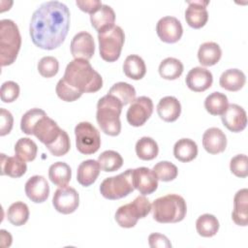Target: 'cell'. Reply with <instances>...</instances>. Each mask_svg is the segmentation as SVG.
Instances as JSON below:
<instances>
[{"label": "cell", "instance_id": "cell-28", "mask_svg": "<svg viewBox=\"0 0 248 248\" xmlns=\"http://www.w3.org/2000/svg\"><path fill=\"white\" fill-rule=\"evenodd\" d=\"M173 155L182 163L191 162L198 155V145L191 139H180L173 145Z\"/></svg>", "mask_w": 248, "mask_h": 248}, {"label": "cell", "instance_id": "cell-29", "mask_svg": "<svg viewBox=\"0 0 248 248\" xmlns=\"http://www.w3.org/2000/svg\"><path fill=\"white\" fill-rule=\"evenodd\" d=\"M123 72L131 79H141L146 74V66L143 59L137 55L131 54L126 57L123 63Z\"/></svg>", "mask_w": 248, "mask_h": 248}, {"label": "cell", "instance_id": "cell-17", "mask_svg": "<svg viewBox=\"0 0 248 248\" xmlns=\"http://www.w3.org/2000/svg\"><path fill=\"white\" fill-rule=\"evenodd\" d=\"M133 181L135 189L143 196L152 194L158 188V178L153 170L146 167L133 169Z\"/></svg>", "mask_w": 248, "mask_h": 248}, {"label": "cell", "instance_id": "cell-8", "mask_svg": "<svg viewBox=\"0 0 248 248\" xmlns=\"http://www.w3.org/2000/svg\"><path fill=\"white\" fill-rule=\"evenodd\" d=\"M125 41L123 29L114 25L110 29L98 34L100 56L107 62L116 61L121 54Z\"/></svg>", "mask_w": 248, "mask_h": 248}, {"label": "cell", "instance_id": "cell-11", "mask_svg": "<svg viewBox=\"0 0 248 248\" xmlns=\"http://www.w3.org/2000/svg\"><path fill=\"white\" fill-rule=\"evenodd\" d=\"M153 108V102L149 97L140 96L136 98L131 103L126 113L128 123L134 127L142 126L151 116Z\"/></svg>", "mask_w": 248, "mask_h": 248}, {"label": "cell", "instance_id": "cell-4", "mask_svg": "<svg viewBox=\"0 0 248 248\" xmlns=\"http://www.w3.org/2000/svg\"><path fill=\"white\" fill-rule=\"evenodd\" d=\"M153 219L161 224H172L182 221L187 212V204L183 197L168 194L156 199L151 204Z\"/></svg>", "mask_w": 248, "mask_h": 248}, {"label": "cell", "instance_id": "cell-32", "mask_svg": "<svg viewBox=\"0 0 248 248\" xmlns=\"http://www.w3.org/2000/svg\"><path fill=\"white\" fill-rule=\"evenodd\" d=\"M183 69V64L179 59L174 57H167L160 63L158 71L161 78L173 80L182 75Z\"/></svg>", "mask_w": 248, "mask_h": 248}, {"label": "cell", "instance_id": "cell-12", "mask_svg": "<svg viewBox=\"0 0 248 248\" xmlns=\"http://www.w3.org/2000/svg\"><path fill=\"white\" fill-rule=\"evenodd\" d=\"M52 204L56 211L62 214L75 212L79 204V195L76 189L70 186L59 187L53 195Z\"/></svg>", "mask_w": 248, "mask_h": 248}, {"label": "cell", "instance_id": "cell-10", "mask_svg": "<svg viewBox=\"0 0 248 248\" xmlns=\"http://www.w3.org/2000/svg\"><path fill=\"white\" fill-rule=\"evenodd\" d=\"M63 130L58 124L47 116L46 113L36 122L32 129V135H34L46 148L50 147L61 136Z\"/></svg>", "mask_w": 248, "mask_h": 248}, {"label": "cell", "instance_id": "cell-22", "mask_svg": "<svg viewBox=\"0 0 248 248\" xmlns=\"http://www.w3.org/2000/svg\"><path fill=\"white\" fill-rule=\"evenodd\" d=\"M232 219L237 226L248 225V190L246 188L238 190L234 195Z\"/></svg>", "mask_w": 248, "mask_h": 248}, {"label": "cell", "instance_id": "cell-24", "mask_svg": "<svg viewBox=\"0 0 248 248\" xmlns=\"http://www.w3.org/2000/svg\"><path fill=\"white\" fill-rule=\"evenodd\" d=\"M100 170L101 167L98 161L93 159L82 161L78 167L77 180L81 186L88 187L96 181L100 174Z\"/></svg>", "mask_w": 248, "mask_h": 248}, {"label": "cell", "instance_id": "cell-23", "mask_svg": "<svg viewBox=\"0 0 248 248\" xmlns=\"http://www.w3.org/2000/svg\"><path fill=\"white\" fill-rule=\"evenodd\" d=\"M159 117L166 122H173L181 113V104L174 96H166L160 99L157 105Z\"/></svg>", "mask_w": 248, "mask_h": 248}, {"label": "cell", "instance_id": "cell-1", "mask_svg": "<svg viewBox=\"0 0 248 248\" xmlns=\"http://www.w3.org/2000/svg\"><path fill=\"white\" fill-rule=\"evenodd\" d=\"M69 28V8L60 1H46L34 11L29 34L36 46L52 50L63 44Z\"/></svg>", "mask_w": 248, "mask_h": 248}, {"label": "cell", "instance_id": "cell-39", "mask_svg": "<svg viewBox=\"0 0 248 248\" xmlns=\"http://www.w3.org/2000/svg\"><path fill=\"white\" fill-rule=\"evenodd\" d=\"M158 180L169 182L176 178L178 174L177 167L169 161H160L152 169Z\"/></svg>", "mask_w": 248, "mask_h": 248}, {"label": "cell", "instance_id": "cell-26", "mask_svg": "<svg viewBox=\"0 0 248 248\" xmlns=\"http://www.w3.org/2000/svg\"><path fill=\"white\" fill-rule=\"evenodd\" d=\"M245 74L239 69H228L222 73L219 78L220 86L232 92L240 90L245 85Z\"/></svg>", "mask_w": 248, "mask_h": 248}, {"label": "cell", "instance_id": "cell-35", "mask_svg": "<svg viewBox=\"0 0 248 248\" xmlns=\"http://www.w3.org/2000/svg\"><path fill=\"white\" fill-rule=\"evenodd\" d=\"M28 205L23 202H16L12 203L7 211L8 221L16 227L24 225L29 219Z\"/></svg>", "mask_w": 248, "mask_h": 248}, {"label": "cell", "instance_id": "cell-47", "mask_svg": "<svg viewBox=\"0 0 248 248\" xmlns=\"http://www.w3.org/2000/svg\"><path fill=\"white\" fill-rule=\"evenodd\" d=\"M148 243L151 248H170L171 243L169 238L159 232H152L148 236Z\"/></svg>", "mask_w": 248, "mask_h": 248}, {"label": "cell", "instance_id": "cell-41", "mask_svg": "<svg viewBox=\"0 0 248 248\" xmlns=\"http://www.w3.org/2000/svg\"><path fill=\"white\" fill-rule=\"evenodd\" d=\"M38 72L44 78L54 77L59 70V62L53 56H44L38 63Z\"/></svg>", "mask_w": 248, "mask_h": 248}, {"label": "cell", "instance_id": "cell-6", "mask_svg": "<svg viewBox=\"0 0 248 248\" xmlns=\"http://www.w3.org/2000/svg\"><path fill=\"white\" fill-rule=\"evenodd\" d=\"M150 211L151 203L149 200L141 195L138 196L132 202L118 207L114 219L121 228L130 229L137 225L139 219L146 217Z\"/></svg>", "mask_w": 248, "mask_h": 248}, {"label": "cell", "instance_id": "cell-18", "mask_svg": "<svg viewBox=\"0 0 248 248\" xmlns=\"http://www.w3.org/2000/svg\"><path fill=\"white\" fill-rule=\"evenodd\" d=\"M25 194L27 198L35 202L42 203L49 196V185L43 175H33L25 183Z\"/></svg>", "mask_w": 248, "mask_h": 248}, {"label": "cell", "instance_id": "cell-36", "mask_svg": "<svg viewBox=\"0 0 248 248\" xmlns=\"http://www.w3.org/2000/svg\"><path fill=\"white\" fill-rule=\"evenodd\" d=\"M38 152V146L34 140L29 138H20L15 144V154L25 162L35 160Z\"/></svg>", "mask_w": 248, "mask_h": 248}, {"label": "cell", "instance_id": "cell-5", "mask_svg": "<svg viewBox=\"0 0 248 248\" xmlns=\"http://www.w3.org/2000/svg\"><path fill=\"white\" fill-rule=\"evenodd\" d=\"M21 46V36L16 23L8 18L0 20V62L1 66L13 64Z\"/></svg>", "mask_w": 248, "mask_h": 248}, {"label": "cell", "instance_id": "cell-21", "mask_svg": "<svg viewBox=\"0 0 248 248\" xmlns=\"http://www.w3.org/2000/svg\"><path fill=\"white\" fill-rule=\"evenodd\" d=\"M90 22L98 34L103 33L115 25V13L110 6L102 4L96 12L90 15Z\"/></svg>", "mask_w": 248, "mask_h": 248}, {"label": "cell", "instance_id": "cell-48", "mask_svg": "<svg viewBox=\"0 0 248 248\" xmlns=\"http://www.w3.org/2000/svg\"><path fill=\"white\" fill-rule=\"evenodd\" d=\"M76 4L82 12L91 15L96 12L103 3L100 0H77Z\"/></svg>", "mask_w": 248, "mask_h": 248}, {"label": "cell", "instance_id": "cell-13", "mask_svg": "<svg viewBox=\"0 0 248 248\" xmlns=\"http://www.w3.org/2000/svg\"><path fill=\"white\" fill-rule=\"evenodd\" d=\"M156 32L161 41L168 44H173L181 39L183 28L178 18L166 16L158 20L156 24Z\"/></svg>", "mask_w": 248, "mask_h": 248}, {"label": "cell", "instance_id": "cell-40", "mask_svg": "<svg viewBox=\"0 0 248 248\" xmlns=\"http://www.w3.org/2000/svg\"><path fill=\"white\" fill-rule=\"evenodd\" d=\"M45 114H46V111L41 108H34L27 110L22 115L21 120H20L21 131L26 135H32V129H33L34 125L39 120V118Z\"/></svg>", "mask_w": 248, "mask_h": 248}, {"label": "cell", "instance_id": "cell-27", "mask_svg": "<svg viewBox=\"0 0 248 248\" xmlns=\"http://www.w3.org/2000/svg\"><path fill=\"white\" fill-rule=\"evenodd\" d=\"M222 56V49L215 42H205L202 44L198 50L199 62L205 67H210L219 62Z\"/></svg>", "mask_w": 248, "mask_h": 248}, {"label": "cell", "instance_id": "cell-42", "mask_svg": "<svg viewBox=\"0 0 248 248\" xmlns=\"http://www.w3.org/2000/svg\"><path fill=\"white\" fill-rule=\"evenodd\" d=\"M230 170L232 173L240 178L248 176V159L245 154H237L231 159Z\"/></svg>", "mask_w": 248, "mask_h": 248}, {"label": "cell", "instance_id": "cell-33", "mask_svg": "<svg viewBox=\"0 0 248 248\" xmlns=\"http://www.w3.org/2000/svg\"><path fill=\"white\" fill-rule=\"evenodd\" d=\"M136 154L143 161H150L157 157L159 153L158 143L150 137H142L136 142Z\"/></svg>", "mask_w": 248, "mask_h": 248}, {"label": "cell", "instance_id": "cell-15", "mask_svg": "<svg viewBox=\"0 0 248 248\" xmlns=\"http://www.w3.org/2000/svg\"><path fill=\"white\" fill-rule=\"evenodd\" d=\"M223 125L233 133L243 131L247 126V114L245 109L237 104H230L221 115Z\"/></svg>", "mask_w": 248, "mask_h": 248}, {"label": "cell", "instance_id": "cell-34", "mask_svg": "<svg viewBox=\"0 0 248 248\" xmlns=\"http://www.w3.org/2000/svg\"><path fill=\"white\" fill-rule=\"evenodd\" d=\"M228 106V97L218 91L210 93L204 100V108L211 115H222Z\"/></svg>", "mask_w": 248, "mask_h": 248}, {"label": "cell", "instance_id": "cell-2", "mask_svg": "<svg viewBox=\"0 0 248 248\" xmlns=\"http://www.w3.org/2000/svg\"><path fill=\"white\" fill-rule=\"evenodd\" d=\"M63 80L74 90L83 93H94L103 86L101 75L85 59H74L66 67Z\"/></svg>", "mask_w": 248, "mask_h": 248}, {"label": "cell", "instance_id": "cell-25", "mask_svg": "<svg viewBox=\"0 0 248 248\" xmlns=\"http://www.w3.org/2000/svg\"><path fill=\"white\" fill-rule=\"evenodd\" d=\"M27 170L25 161L17 156H6L1 153V175H8L13 178L21 177Z\"/></svg>", "mask_w": 248, "mask_h": 248}, {"label": "cell", "instance_id": "cell-38", "mask_svg": "<svg viewBox=\"0 0 248 248\" xmlns=\"http://www.w3.org/2000/svg\"><path fill=\"white\" fill-rule=\"evenodd\" d=\"M108 94L116 97L123 106L131 104L136 99V89L130 83L119 81L114 83L108 90Z\"/></svg>", "mask_w": 248, "mask_h": 248}, {"label": "cell", "instance_id": "cell-30", "mask_svg": "<svg viewBox=\"0 0 248 248\" xmlns=\"http://www.w3.org/2000/svg\"><path fill=\"white\" fill-rule=\"evenodd\" d=\"M72 177V170L65 162H55L48 169L49 180L58 187L67 186Z\"/></svg>", "mask_w": 248, "mask_h": 248}, {"label": "cell", "instance_id": "cell-46", "mask_svg": "<svg viewBox=\"0 0 248 248\" xmlns=\"http://www.w3.org/2000/svg\"><path fill=\"white\" fill-rule=\"evenodd\" d=\"M0 117H1V125H0V136H6L8 135L13 128V124H14V117L12 115V113L5 109V108H1L0 109Z\"/></svg>", "mask_w": 248, "mask_h": 248}, {"label": "cell", "instance_id": "cell-19", "mask_svg": "<svg viewBox=\"0 0 248 248\" xmlns=\"http://www.w3.org/2000/svg\"><path fill=\"white\" fill-rule=\"evenodd\" d=\"M186 85L194 92H203L208 89L213 82L211 72L202 67L192 68L185 78Z\"/></svg>", "mask_w": 248, "mask_h": 248}, {"label": "cell", "instance_id": "cell-45", "mask_svg": "<svg viewBox=\"0 0 248 248\" xmlns=\"http://www.w3.org/2000/svg\"><path fill=\"white\" fill-rule=\"evenodd\" d=\"M71 148L70 138L65 130H63L60 138L50 146L48 147V151L55 157H60L69 152Z\"/></svg>", "mask_w": 248, "mask_h": 248}, {"label": "cell", "instance_id": "cell-31", "mask_svg": "<svg viewBox=\"0 0 248 248\" xmlns=\"http://www.w3.org/2000/svg\"><path fill=\"white\" fill-rule=\"evenodd\" d=\"M219 227V221L213 214L204 213L196 221L197 232L202 237L214 236L218 232Z\"/></svg>", "mask_w": 248, "mask_h": 248}, {"label": "cell", "instance_id": "cell-14", "mask_svg": "<svg viewBox=\"0 0 248 248\" xmlns=\"http://www.w3.org/2000/svg\"><path fill=\"white\" fill-rule=\"evenodd\" d=\"M71 53L74 59L89 60L95 52V43L92 35L86 31H81L74 36L70 45Z\"/></svg>", "mask_w": 248, "mask_h": 248}, {"label": "cell", "instance_id": "cell-3", "mask_svg": "<svg viewBox=\"0 0 248 248\" xmlns=\"http://www.w3.org/2000/svg\"><path fill=\"white\" fill-rule=\"evenodd\" d=\"M122 103L113 95L107 94L97 103L96 119L101 130L108 136L116 137L121 132L120 114Z\"/></svg>", "mask_w": 248, "mask_h": 248}, {"label": "cell", "instance_id": "cell-9", "mask_svg": "<svg viewBox=\"0 0 248 248\" xmlns=\"http://www.w3.org/2000/svg\"><path fill=\"white\" fill-rule=\"evenodd\" d=\"M76 146L84 155L96 153L101 146V137L98 129L87 121H82L75 127Z\"/></svg>", "mask_w": 248, "mask_h": 248}, {"label": "cell", "instance_id": "cell-44", "mask_svg": "<svg viewBox=\"0 0 248 248\" xmlns=\"http://www.w3.org/2000/svg\"><path fill=\"white\" fill-rule=\"evenodd\" d=\"M55 92L57 96L65 102H74L81 97V93L74 90L72 87H70L64 80L63 78L59 79L56 87H55Z\"/></svg>", "mask_w": 248, "mask_h": 248}, {"label": "cell", "instance_id": "cell-7", "mask_svg": "<svg viewBox=\"0 0 248 248\" xmlns=\"http://www.w3.org/2000/svg\"><path fill=\"white\" fill-rule=\"evenodd\" d=\"M134 190L135 186L132 169H128L117 175L105 178L100 185L101 195L108 200H119L125 198Z\"/></svg>", "mask_w": 248, "mask_h": 248}, {"label": "cell", "instance_id": "cell-49", "mask_svg": "<svg viewBox=\"0 0 248 248\" xmlns=\"http://www.w3.org/2000/svg\"><path fill=\"white\" fill-rule=\"evenodd\" d=\"M0 238H1V247L6 248V247L11 246L13 237L9 232H7L5 230H1L0 231Z\"/></svg>", "mask_w": 248, "mask_h": 248}, {"label": "cell", "instance_id": "cell-20", "mask_svg": "<svg viewBox=\"0 0 248 248\" xmlns=\"http://www.w3.org/2000/svg\"><path fill=\"white\" fill-rule=\"evenodd\" d=\"M202 146L209 154L222 153L227 147V137L217 127L208 128L202 135Z\"/></svg>", "mask_w": 248, "mask_h": 248}, {"label": "cell", "instance_id": "cell-16", "mask_svg": "<svg viewBox=\"0 0 248 248\" xmlns=\"http://www.w3.org/2000/svg\"><path fill=\"white\" fill-rule=\"evenodd\" d=\"M188 7L185 11V20L189 26L200 29L205 25L208 20V12L206 6L209 4L207 0L186 1Z\"/></svg>", "mask_w": 248, "mask_h": 248}, {"label": "cell", "instance_id": "cell-37", "mask_svg": "<svg viewBox=\"0 0 248 248\" xmlns=\"http://www.w3.org/2000/svg\"><path fill=\"white\" fill-rule=\"evenodd\" d=\"M101 170L106 172H112L119 170L123 165L122 156L114 150H106L98 157Z\"/></svg>", "mask_w": 248, "mask_h": 248}, {"label": "cell", "instance_id": "cell-43", "mask_svg": "<svg viewBox=\"0 0 248 248\" xmlns=\"http://www.w3.org/2000/svg\"><path fill=\"white\" fill-rule=\"evenodd\" d=\"M19 85L13 80H8L2 83L0 96L1 101L4 103H13L15 102L19 96Z\"/></svg>", "mask_w": 248, "mask_h": 248}]
</instances>
